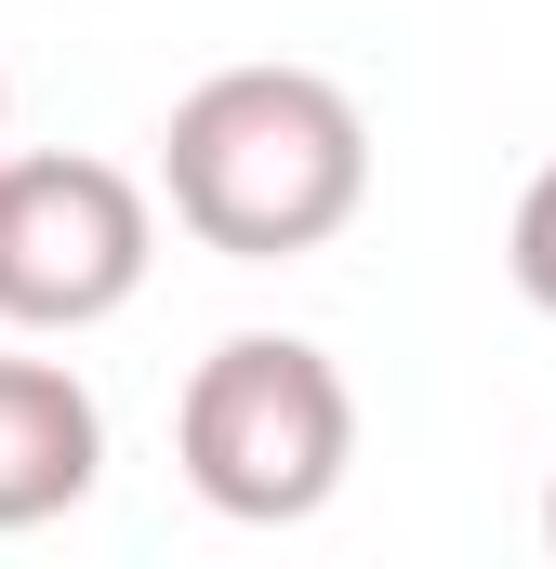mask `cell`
Wrapping results in <instances>:
<instances>
[{
	"label": "cell",
	"instance_id": "6da1fadb",
	"mask_svg": "<svg viewBox=\"0 0 556 569\" xmlns=\"http://www.w3.org/2000/svg\"><path fill=\"white\" fill-rule=\"evenodd\" d=\"M159 199L226 266L331 252L371 199V120L318 67H212L159 133Z\"/></svg>",
	"mask_w": 556,
	"mask_h": 569
},
{
	"label": "cell",
	"instance_id": "8992f818",
	"mask_svg": "<svg viewBox=\"0 0 556 569\" xmlns=\"http://www.w3.org/2000/svg\"><path fill=\"white\" fill-rule=\"evenodd\" d=\"M0 133H13V80H0Z\"/></svg>",
	"mask_w": 556,
	"mask_h": 569
},
{
	"label": "cell",
	"instance_id": "3957f363",
	"mask_svg": "<svg viewBox=\"0 0 556 569\" xmlns=\"http://www.w3.org/2000/svg\"><path fill=\"white\" fill-rule=\"evenodd\" d=\"M159 266V212L120 159L27 146L0 159V331H93Z\"/></svg>",
	"mask_w": 556,
	"mask_h": 569
},
{
	"label": "cell",
	"instance_id": "5b68a950",
	"mask_svg": "<svg viewBox=\"0 0 556 569\" xmlns=\"http://www.w3.org/2000/svg\"><path fill=\"white\" fill-rule=\"evenodd\" d=\"M504 266H517V291L556 318V159L517 186V226H504Z\"/></svg>",
	"mask_w": 556,
	"mask_h": 569
},
{
	"label": "cell",
	"instance_id": "277c9868",
	"mask_svg": "<svg viewBox=\"0 0 556 569\" xmlns=\"http://www.w3.org/2000/svg\"><path fill=\"white\" fill-rule=\"evenodd\" d=\"M107 477V411L67 358H0V530H53Z\"/></svg>",
	"mask_w": 556,
	"mask_h": 569
},
{
	"label": "cell",
	"instance_id": "7a4b0ae2",
	"mask_svg": "<svg viewBox=\"0 0 556 569\" xmlns=\"http://www.w3.org/2000/svg\"><path fill=\"white\" fill-rule=\"evenodd\" d=\"M172 463H186V490L212 517L305 530L358 463V398L305 331H226L172 398Z\"/></svg>",
	"mask_w": 556,
	"mask_h": 569
},
{
	"label": "cell",
	"instance_id": "52a82bcc",
	"mask_svg": "<svg viewBox=\"0 0 556 569\" xmlns=\"http://www.w3.org/2000/svg\"><path fill=\"white\" fill-rule=\"evenodd\" d=\"M544 543H556V490H544Z\"/></svg>",
	"mask_w": 556,
	"mask_h": 569
}]
</instances>
